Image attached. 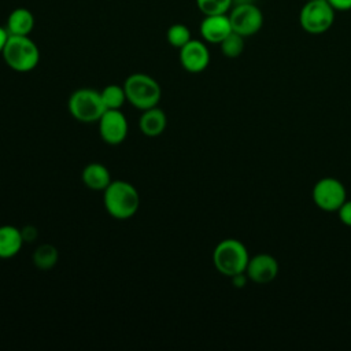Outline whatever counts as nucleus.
<instances>
[{"instance_id":"f257e3e1","label":"nucleus","mask_w":351,"mask_h":351,"mask_svg":"<svg viewBox=\"0 0 351 351\" xmlns=\"http://www.w3.org/2000/svg\"><path fill=\"white\" fill-rule=\"evenodd\" d=\"M103 193L104 207L115 219H128L133 217L140 207V195L128 181H111Z\"/></svg>"},{"instance_id":"f03ea898","label":"nucleus","mask_w":351,"mask_h":351,"mask_svg":"<svg viewBox=\"0 0 351 351\" xmlns=\"http://www.w3.org/2000/svg\"><path fill=\"white\" fill-rule=\"evenodd\" d=\"M1 55L7 66L19 73L33 70L40 60L38 47L29 38V36L10 34Z\"/></svg>"},{"instance_id":"7ed1b4c3","label":"nucleus","mask_w":351,"mask_h":351,"mask_svg":"<svg viewBox=\"0 0 351 351\" xmlns=\"http://www.w3.org/2000/svg\"><path fill=\"white\" fill-rule=\"evenodd\" d=\"M248 261L250 256L245 245L236 239H225L219 241L213 252V263L215 269L226 277L244 273Z\"/></svg>"},{"instance_id":"20e7f679","label":"nucleus","mask_w":351,"mask_h":351,"mask_svg":"<svg viewBox=\"0 0 351 351\" xmlns=\"http://www.w3.org/2000/svg\"><path fill=\"white\" fill-rule=\"evenodd\" d=\"M126 100L138 110H148L156 107L162 89L155 78L144 73L130 74L123 84Z\"/></svg>"},{"instance_id":"39448f33","label":"nucleus","mask_w":351,"mask_h":351,"mask_svg":"<svg viewBox=\"0 0 351 351\" xmlns=\"http://www.w3.org/2000/svg\"><path fill=\"white\" fill-rule=\"evenodd\" d=\"M69 112L80 122H97L107 110L101 100L100 92L90 88H81L74 90L67 101Z\"/></svg>"},{"instance_id":"423d86ee","label":"nucleus","mask_w":351,"mask_h":351,"mask_svg":"<svg viewBox=\"0 0 351 351\" xmlns=\"http://www.w3.org/2000/svg\"><path fill=\"white\" fill-rule=\"evenodd\" d=\"M335 12L326 0H307L299 12L300 27L308 34H322L332 27Z\"/></svg>"},{"instance_id":"0eeeda50","label":"nucleus","mask_w":351,"mask_h":351,"mask_svg":"<svg viewBox=\"0 0 351 351\" xmlns=\"http://www.w3.org/2000/svg\"><path fill=\"white\" fill-rule=\"evenodd\" d=\"M311 196L318 208L326 213H333L346 202L347 192L339 180L333 177H324L315 182Z\"/></svg>"},{"instance_id":"6e6552de","label":"nucleus","mask_w":351,"mask_h":351,"mask_svg":"<svg viewBox=\"0 0 351 351\" xmlns=\"http://www.w3.org/2000/svg\"><path fill=\"white\" fill-rule=\"evenodd\" d=\"M232 30L243 37H250L263 26V14L252 1L239 3L230 8L229 14Z\"/></svg>"},{"instance_id":"1a4fd4ad","label":"nucleus","mask_w":351,"mask_h":351,"mask_svg":"<svg viewBox=\"0 0 351 351\" xmlns=\"http://www.w3.org/2000/svg\"><path fill=\"white\" fill-rule=\"evenodd\" d=\"M97 122L100 137L107 144L118 145L126 138L129 125L126 117L119 110H106Z\"/></svg>"},{"instance_id":"9d476101","label":"nucleus","mask_w":351,"mask_h":351,"mask_svg":"<svg viewBox=\"0 0 351 351\" xmlns=\"http://www.w3.org/2000/svg\"><path fill=\"white\" fill-rule=\"evenodd\" d=\"M181 66L189 73H200L210 63V52L203 41L191 40L180 48Z\"/></svg>"},{"instance_id":"9b49d317","label":"nucleus","mask_w":351,"mask_h":351,"mask_svg":"<svg viewBox=\"0 0 351 351\" xmlns=\"http://www.w3.org/2000/svg\"><path fill=\"white\" fill-rule=\"evenodd\" d=\"M245 273L256 284H267L278 274L277 259L269 254H258L250 258Z\"/></svg>"},{"instance_id":"f8f14e48","label":"nucleus","mask_w":351,"mask_h":351,"mask_svg":"<svg viewBox=\"0 0 351 351\" xmlns=\"http://www.w3.org/2000/svg\"><path fill=\"white\" fill-rule=\"evenodd\" d=\"M232 32L233 30L228 14L206 15L200 23L202 37L204 41L211 44H219Z\"/></svg>"},{"instance_id":"ddd939ff","label":"nucleus","mask_w":351,"mask_h":351,"mask_svg":"<svg viewBox=\"0 0 351 351\" xmlns=\"http://www.w3.org/2000/svg\"><path fill=\"white\" fill-rule=\"evenodd\" d=\"M22 230L12 225L0 226V259L15 256L23 244Z\"/></svg>"},{"instance_id":"4468645a","label":"nucleus","mask_w":351,"mask_h":351,"mask_svg":"<svg viewBox=\"0 0 351 351\" xmlns=\"http://www.w3.org/2000/svg\"><path fill=\"white\" fill-rule=\"evenodd\" d=\"M81 178L86 188L92 191H104L111 182L108 169L97 162L88 163L81 173Z\"/></svg>"},{"instance_id":"2eb2a0df","label":"nucleus","mask_w":351,"mask_h":351,"mask_svg":"<svg viewBox=\"0 0 351 351\" xmlns=\"http://www.w3.org/2000/svg\"><path fill=\"white\" fill-rule=\"evenodd\" d=\"M166 114L158 107L144 110L140 117V130L144 136L148 137H156L162 134L166 129Z\"/></svg>"},{"instance_id":"dca6fc26","label":"nucleus","mask_w":351,"mask_h":351,"mask_svg":"<svg viewBox=\"0 0 351 351\" xmlns=\"http://www.w3.org/2000/svg\"><path fill=\"white\" fill-rule=\"evenodd\" d=\"M34 26V16L27 8L14 10L7 19V32L12 36H29Z\"/></svg>"},{"instance_id":"f3484780","label":"nucleus","mask_w":351,"mask_h":351,"mask_svg":"<svg viewBox=\"0 0 351 351\" xmlns=\"http://www.w3.org/2000/svg\"><path fill=\"white\" fill-rule=\"evenodd\" d=\"M58 258V250L52 244H41L33 254V263L41 270H48L56 265Z\"/></svg>"},{"instance_id":"a211bd4d","label":"nucleus","mask_w":351,"mask_h":351,"mask_svg":"<svg viewBox=\"0 0 351 351\" xmlns=\"http://www.w3.org/2000/svg\"><path fill=\"white\" fill-rule=\"evenodd\" d=\"M101 100L107 110H119L126 101V93L123 86L111 84L100 90Z\"/></svg>"},{"instance_id":"6ab92c4d","label":"nucleus","mask_w":351,"mask_h":351,"mask_svg":"<svg viewBox=\"0 0 351 351\" xmlns=\"http://www.w3.org/2000/svg\"><path fill=\"white\" fill-rule=\"evenodd\" d=\"M219 47L221 52L226 58H237L244 51V37L236 32H232L219 43Z\"/></svg>"},{"instance_id":"aec40b11","label":"nucleus","mask_w":351,"mask_h":351,"mask_svg":"<svg viewBox=\"0 0 351 351\" xmlns=\"http://www.w3.org/2000/svg\"><path fill=\"white\" fill-rule=\"evenodd\" d=\"M166 38L169 41L170 45L176 47V48H182L188 41H191V30L188 29V26L182 25V23H174L167 29L166 33Z\"/></svg>"},{"instance_id":"412c9836","label":"nucleus","mask_w":351,"mask_h":351,"mask_svg":"<svg viewBox=\"0 0 351 351\" xmlns=\"http://www.w3.org/2000/svg\"><path fill=\"white\" fill-rule=\"evenodd\" d=\"M196 5L204 15L228 14L233 5V0H196Z\"/></svg>"},{"instance_id":"4be33fe9","label":"nucleus","mask_w":351,"mask_h":351,"mask_svg":"<svg viewBox=\"0 0 351 351\" xmlns=\"http://www.w3.org/2000/svg\"><path fill=\"white\" fill-rule=\"evenodd\" d=\"M337 214L340 222L351 228V200H346L337 210Z\"/></svg>"},{"instance_id":"5701e85b","label":"nucleus","mask_w":351,"mask_h":351,"mask_svg":"<svg viewBox=\"0 0 351 351\" xmlns=\"http://www.w3.org/2000/svg\"><path fill=\"white\" fill-rule=\"evenodd\" d=\"M335 11H350L351 10V0H326Z\"/></svg>"},{"instance_id":"b1692460","label":"nucleus","mask_w":351,"mask_h":351,"mask_svg":"<svg viewBox=\"0 0 351 351\" xmlns=\"http://www.w3.org/2000/svg\"><path fill=\"white\" fill-rule=\"evenodd\" d=\"M230 278H232V282H233V285H234L236 288H243V287H245V284H247L248 276H247V273L244 271V273L234 274V276L230 277Z\"/></svg>"},{"instance_id":"393cba45","label":"nucleus","mask_w":351,"mask_h":351,"mask_svg":"<svg viewBox=\"0 0 351 351\" xmlns=\"http://www.w3.org/2000/svg\"><path fill=\"white\" fill-rule=\"evenodd\" d=\"M8 32H7V29L5 27H3V26H0V53L3 52V49H4V45H5V43H7V40H8Z\"/></svg>"}]
</instances>
